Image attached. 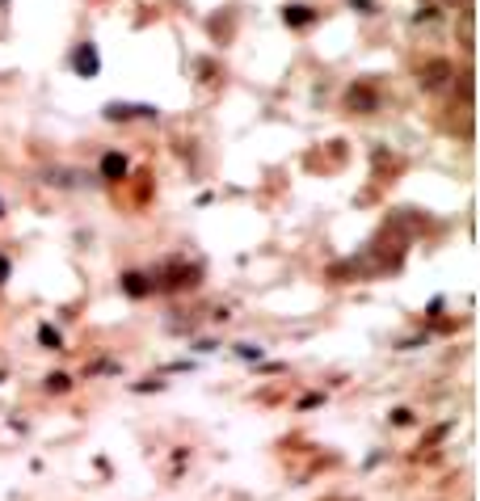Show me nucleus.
Wrapping results in <instances>:
<instances>
[{"label":"nucleus","instance_id":"f257e3e1","mask_svg":"<svg viewBox=\"0 0 480 501\" xmlns=\"http://www.w3.org/2000/svg\"><path fill=\"white\" fill-rule=\"evenodd\" d=\"M72 64H76L80 76H97V46H93V42H80L76 55H72Z\"/></svg>","mask_w":480,"mask_h":501},{"label":"nucleus","instance_id":"f03ea898","mask_svg":"<svg viewBox=\"0 0 480 501\" xmlns=\"http://www.w3.org/2000/svg\"><path fill=\"white\" fill-rule=\"evenodd\" d=\"M101 177H105V182H123V177H127V156L105 152V156H101Z\"/></svg>","mask_w":480,"mask_h":501},{"label":"nucleus","instance_id":"7ed1b4c3","mask_svg":"<svg viewBox=\"0 0 480 501\" xmlns=\"http://www.w3.org/2000/svg\"><path fill=\"white\" fill-rule=\"evenodd\" d=\"M283 21L295 26V30H303V26L316 21V9H308V5H287V9H283Z\"/></svg>","mask_w":480,"mask_h":501},{"label":"nucleus","instance_id":"20e7f679","mask_svg":"<svg viewBox=\"0 0 480 501\" xmlns=\"http://www.w3.org/2000/svg\"><path fill=\"white\" fill-rule=\"evenodd\" d=\"M123 291L139 299V295H148V291H152V278H148V274H135V270H131V274H123Z\"/></svg>","mask_w":480,"mask_h":501},{"label":"nucleus","instance_id":"39448f33","mask_svg":"<svg viewBox=\"0 0 480 501\" xmlns=\"http://www.w3.org/2000/svg\"><path fill=\"white\" fill-rule=\"evenodd\" d=\"M447 72H451V64H430V68L421 72V85H425V89H438V85L447 80Z\"/></svg>","mask_w":480,"mask_h":501},{"label":"nucleus","instance_id":"423d86ee","mask_svg":"<svg viewBox=\"0 0 480 501\" xmlns=\"http://www.w3.org/2000/svg\"><path fill=\"white\" fill-rule=\"evenodd\" d=\"M350 105H362V114H371L380 101H375V93H366V89L358 85V89H350Z\"/></svg>","mask_w":480,"mask_h":501},{"label":"nucleus","instance_id":"0eeeda50","mask_svg":"<svg viewBox=\"0 0 480 501\" xmlns=\"http://www.w3.org/2000/svg\"><path fill=\"white\" fill-rule=\"evenodd\" d=\"M38 342H42L46 350H64V337H60V333L51 328V324H42V328H38Z\"/></svg>","mask_w":480,"mask_h":501},{"label":"nucleus","instance_id":"6e6552de","mask_svg":"<svg viewBox=\"0 0 480 501\" xmlns=\"http://www.w3.org/2000/svg\"><path fill=\"white\" fill-rule=\"evenodd\" d=\"M105 118H135V105H118V101H110V105H105Z\"/></svg>","mask_w":480,"mask_h":501},{"label":"nucleus","instance_id":"1a4fd4ad","mask_svg":"<svg viewBox=\"0 0 480 501\" xmlns=\"http://www.w3.org/2000/svg\"><path fill=\"white\" fill-rule=\"evenodd\" d=\"M68 375H46V387H51V392H68Z\"/></svg>","mask_w":480,"mask_h":501},{"label":"nucleus","instance_id":"9d476101","mask_svg":"<svg viewBox=\"0 0 480 501\" xmlns=\"http://www.w3.org/2000/svg\"><path fill=\"white\" fill-rule=\"evenodd\" d=\"M350 5H354L358 13H375V9H371V0H350Z\"/></svg>","mask_w":480,"mask_h":501},{"label":"nucleus","instance_id":"9b49d317","mask_svg":"<svg viewBox=\"0 0 480 501\" xmlns=\"http://www.w3.org/2000/svg\"><path fill=\"white\" fill-rule=\"evenodd\" d=\"M5 278H9V261H5V257H0V283H5Z\"/></svg>","mask_w":480,"mask_h":501},{"label":"nucleus","instance_id":"f8f14e48","mask_svg":"<svg viewBox=\"0 0 480 501\" xmlns=\"http://www.w3.org/2000/svg\"><path fill=\"white\" fill-rule=\"evenodd\" d=\"M0 215H5V202H0Z\"/></svg>","mask_w":480,"mask_h":501}]
</instances>
